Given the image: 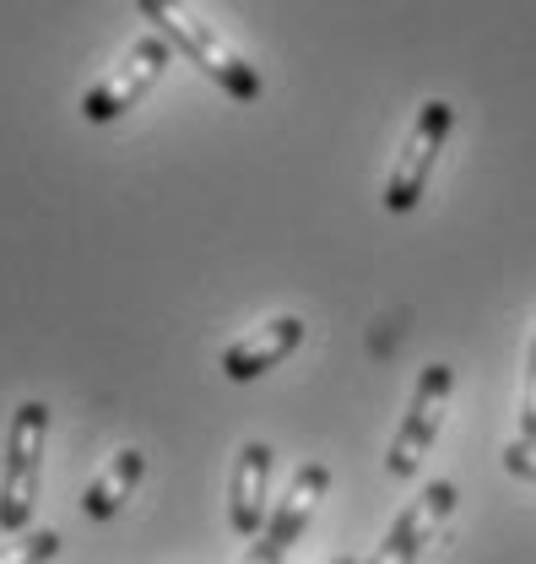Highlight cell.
Wrapping results in <instances>:
<instances>
[{"instance_id":"cell-4","label":"cell","mask_w":536,"mask_h":564,"mask_svg":"<svg viewBox=\"0 0 536 564\" xmlns=\"http://www.w3.org/2000/svg\"><path fill=\"white\" fill-rule=\"evenodd\" d=\"M168 39L163 33H152V39H135L131 50L120 55V66L109 70L98 87H87L81 93V120L87 126H109V120H120V115H131L135 104L157 87V76L168 70Z\"/></svg>"},{"instance_id":"cell-5","label":"cell","mask_w":536,"mask_h":564,"mask_svg":"<svg viewBox=\"0 0 536 564\" xmlns=\"http://www.w3.org/2000/svg\"><path fill=\"white\" fill-rule=\"evenodd\" d=\"M450 386H456V369L450 364H428L417 375V391H412V408H406L402 429L391 440V456H385V473L391 478H412L423 467V456L434 451L439 429H445V408H450Z\"/></svg>"},{"instance_id":"cell-3","label":"cell","mask_w":536,"mask_h":564,"mask_svg":"<svg viewBox=\"0 0 536 564\" xmlns=\"http://www.w3.org/2000/svg\"><path fill=\"white\" fill-rule=\"evenodd\" d=\"M450 126H456V109L445 104V98H428L423 109H417V120H412V131H406L402 152H396V163H391V180H385V212H412L423 202V191H428V174H434V163H439V152H445V141H450Z\"/></svg>"},{"instance_id":"cell-2","label":"cell","mask_w":536,"mask_h":564,"mask_svg":"<svg viewBox=\"0 0 536 564\" xmlns=\"http://www.w3.org/2000/svg\"><path fill=\"white\" fill-rule=\"evenodd\" d=\"M44 434H50V408L22 402L6 429V467H0V532H28L39 510V484H44Z\"/></svg>"},{"instance_id":"cell-6","label":"cell","mask_w":536,"mask_h":564,"mask_svg":"<svg viewBox=\"0 0 536 564\" xmlns=\"http://www.w3.org/2000/svg\"><path fill=\"white\" fill-rule=\"evenodd\" d=\"M326 489H331V467H326V462H304V467L293 473L287 494L276 499V510L266 516L261 543L250 549V560L244 564H282L287 560V554H293V543L304 538V527H309L315 505L326 499Z\"/></svg>"},{"instance_id":"cell-13","label":"cell","mask_w":536,"mask_h":564,"mask_svg":"<svg viewBox=\"0 0 536 564\" xmlns=\"http://www.w3.org/2000/svg\"><path fill=\"white\" fill-rule=\"evenodd\" d=\"M504 467H510L515 478L536 484V445L532 440H510V445H504Z\"/></svg>"},{"instance_id":"cell-10","label":"cell","mask_w":536,"mask_h":564,"mask_svg":"<svg viewBox=\"0 0 536 564\" xmlns=\"http://www.w3.org/2000/svg\"><path fill=\"white\" fill-rule=\"evenodd\" d=\"M141 473H146V456H141L135 445L114 451L109 467H103V473L87 484V494H81V516H87V521H109V516H120L125 499L135 494V484H141Z\"/></svg>"},{"instance_id":"cell-12","label":"cell","mask_w":536,"mask_h":564,"mask_svg":"<svg viewBox=\"0 0 536 564\" xmlns=\"http://www.w3.org/2000/svg\"><path fill=\"white\" fill-rule=\"evenodd\" d=\"M521 440L536 445V332L532 348H526V397H521Z\"/></svg>"},{"instance_id":"cell-14","label":"cell","mask_w":536,"mask_h":564,"mask_svg":"<svg viewBox=\"0 0 536 564\" xmlns=\"http://www.w3.org/2000/svg\"><path fill=\"white\" fill-rule=\"evenodd\" d=\"M331 564H358V560H331Z\"/></svg>"},{"instance_id":"cell-8","label":"cell","mask_w":536,"mask_h":564,"mask_svg":"<svg viewBox=\"0 0 536 564\" xmlns=\"http://www.w3.org/2000/svg\"><path fill=\"white\" fill-rule=\"evenodd\" d=\"M298 343H304V321H298V315H276L261 332H250V337H239V343L222 348V375H228L233 386H250V380H261L266 369L287 364V358L298 352Z\"/></svg>"},{"instance_id":"cell-1","label":"cell","mask_w":536,"mask_h":564,"mask_svg":"<svg viewBox=\"0 0 536 564\" xmlns=\"http://www.w3.org/2000/svg\"><path fill=\"white\" fill-rule=\"evenodd\" d=\"M135 11H141L146 22H157V33H163L174 50H185L222 93H233V98H244V104L261 98V70L250 66L206 17H196L185 0H135Z\"/></svg>"},{"instance_id":"cell-9","label":"cell","mask_w":536,"mask_h":564,"mask_svg":"<svg viewBox=\"0 0 536 564\" xmlns=\"http://www.w3.org/2000/svg\"><path fill=\"white\" fill-rule=\"evenodd\" d=\"M266 484H271V445L266 440H250L244 451H239V462H233V499H228V510H233V532L239 538H261V527H266Z\"/></svg>"},{"instance_id":"cell-11","label":"cell","mask_w":536,"mask_h":564,"mask_svg":"<svg viewBox=\"0 0 536 564\" xmlns=\"http://www.w3.org/2000/svg\"><path fill=\"white\" fill-rule=\"evenodd\" d=\"M61 554V532L44 527V532H11L0 543V564H44Z\"/></svg>"},{"instance_id":"cell-7","label":"cell","mask_w":536,"mask_h":564,"mask_svg":"<svg viewBox=\"0 0 536 564\" xmlns=\"http://www.w3.org/2000/svg\"><path fill=\"white\" fill-rule=\"evenodd\" d=\"M456 484L450 478H439V484H428V489L417 494L412 505H406L402 516L391 521V532H385V543L369 554L363 564H417L423 560V549L445 532V521L456 516Z\"/></svg>"}]
</instances>
